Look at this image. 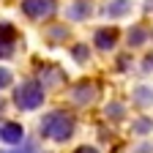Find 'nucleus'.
Listing matches in <instances>:
<instances>
[{
    "label": "nucleus",
    "instance_id": "obj_13",
    "mask_svg": "<svg viewBox=\"0 0 153 153\" xmlns=\"http://www.w3.org/2000/svg\"><path fill=\"white\" fill-rule=\"evenodd\" d=\"M49 41H63V38H68V30L63 27V25H57V27H49Z\"/></svg>",
    "mask_w": 153,
    "mask_h": 153
},
{
    "label": "nucleus",
    "instance_id": "obj_11",
    "mask_svg": "<svg viewBox=\"0 0 153 153\" xmlns=\"http://www.w3.org/2000/svg\"><path fill=\"white\" fill-rule=\"evenodd\" d=\"M14 38H16V30H14L8 22H3V25H0V41H6V44H14Z\"/></svg>",
    "mask_w": 153,
    "mask_h": 153
},
{
    "label": "nucleus",
    "instance_id": "obj_18",
    "mask_svg": "<svg viewBox=\"0 0 153 153\" xmlns=\"http://www.w3.org/2000/svg\"><path fill=\"white\" fill-rule=\"evenodd\" d=\"M142 71H153V55H145V60H142Z\"/></svg>",
    "mask_w": 153,
    "mask_h": 153
},
{
    "label": "nucleus",
    "instance_id": "obj_3",
    "mask_svg": "<svg viewBox=\"0 0 153 153\" xmlns=\"http://www.w3.org/2000/svg\"><path fill=\"white\" fill-rule=\"evenodd\" d=\"M57 8L55 0H22V14L30 16V19H44V16H52Z\"/></svg>",
    "mask_w": 153,
    "mask_h": 153
},
{
    "label": "nucleus",
    "instance_id": "obj_2",
    "mask_svg": "<svg viewBox=\"0 0 153 153\" xmlns=\"http://www.w3.org/2000/svg\"><path fill=\"white\" fill-rule=\"evenodd\" d=\"M14 104L19 107V109H25V112H33V109H38L44 104V88L38 85L36 79H27V82H22L16 90H14Z\"/></svg>",
    "mask_w": 153,
    "mask_h": 153
},
{
    "label": "nucleus",
    "instance_id": "obj_15",
    "mask_svg": "<svg viewBox=\"0 0 153 153\" xmlns=\"http://www.w3.org/2000/svg\"><path fill=\"white\" fill-rule=\"evenodd\" d=\"M107 118H115V120L123 118V107H120V104H109V107H107Z\"/></svg>",
    "mask_w": 153,
    "mask_h": 153
},
{
    "label": "nucleus",
    "instance_id": "obj_16",
    "mask_svg": "<svg viewBox=\"0 0 153 153\" xmlns=\"http://www.w3.org/2000/svg\"><path fill=\"white\" fill-rule=\"evenodd\" d=\"M11 79H14V74H11L8 68H0V88H8Z\"/></svg>",
    "mask_w": 153,
    "mask_h": 153
},
{
    "label": "nucleus",
    "instance_id": "obj_1",
    "mask_svg": "<svg viewBox=\"0 0 153 153\" xmlns=\"http://www.w3.org/2000/svg\"><path fill=\"white\" fill-rule=\"evenodd\" d=\"M74 134V118L63 109H55L49 115H44L41 120V137L47 140H55V142H66Z\"/></svg>",
    "mask_w": 153,
    "mask_h": 153
},
{
    "label": "nucleus",
    "instance_id": "obj_4",
    "mask_svg": "<svg viewBox=\"0 0 153 153\" xmlns=\"http://www.w3.org/2000/svg\"><path fill=\"white\" fill-rule=\"evenodd\" d=\"M134 11V3L131 0H109V3H104L101 14L107 19H123V16H131Z\"/></svg>",
    "mask_w": 153,
    "mask_h": 153
},
{
    "label": "nucleus",
    "instance_id": "obj_19",
    "mask_svg": "<svg viewBox=\"0 0 153 153\" xmlns=\"http://www.w3.org/2000/svg\"><path fill=\"white\" fill-rule=\"evenodd\" d=\"M0 153H33V148H30V145H25V148H14V150H0Z\"/></svg>",
    "mask_w": 153,
    "mask_h": 153
},
{
    "label": "nucleus",
    "instance_id": "obj_7",
    "mask_svg": "<svg viewBox=\"0 0 153 153\" xmlns=\"http://www.w3.org/2000/svg\"><path fill=\"white\" fill-rule=\"evenodd\" d=\"M93 14V6L88 3V0H74V3L66 8V16L74 19V22H85V19H90Z\"/></svg>",
    "mask_w": 153,
    "mask_h": 153
},
{
    "label": "nucleus",
    "instance_id": "obj_21",
    "mask_svg": "<svg viewBox=\"0 0 153 153\" xmlns=\"http://www.w3.org/2000/svg\"><path fill=\"white\" fill-rule=\"evenodd\" d=\"M134 153H153V148H150V145H140Z\"/></svg>",
    "mask_w": 153,
    "mask_h": 153
},
{
    "label": "nucleus",
    "instance_id": "obj_5",
    "mask_svg": "<svg viewBox=\"0 0 153 153\" xmlns=\"http://www.w3.org/2000/svg\"><path fill=\"white\" fill-rule=\"evenodd\" d=\"M96 96H99V90H96L93 82H79V85L71 90V101L79 104V107H88V104L96 101Z\"/></svg>",
    "mask_w": 153,
    "mask_h": 153
},
{
    "label": "nucleus",
    "instance_id": "obj_20",
    "mask_svg": "<svg viewBox=\"0 0 153 153\" xmlns=\"http://www.w3.org/2000/svg\"><path fill=\"white\" fill-rule=\"evenodd\" d=\"M74 153H96V148H90V145H82V148H76Z\"/></svg>",
    "mask_w": 153,
    "mask_h": 153
},
{
    "label": "nucleus",
    "instance_id": "obj_8",
    "mask_svg": "<svg viewBox=\"0 0 153 153\" xmlns=\"http://www.w3.org/2000/svg\"><path fill=\"white\" fill-rule=\"evenodd\" d=\"M25 137V128L19 126V123H6V126H0V140H3L6 145H19Z\"/></svg>",
    "mask_w": 153,
    "mask_h": 153
},
{
    "label": "nucleus",
    "instance_id": "obj_14",
    "mask_svg": "<svg viewBox=\"0 0 153 153\" xmlns=\"http://www.w3.org/2000/svg\"><path fill=\"white\" fill-rule=\"evenodd\" d=\"M134 131H137V134H148V131H153V120H148V118L134 120Z\"/></svg>",
    "mask_w": 153,
    "mask_h": 153
},
{
    "label": "nucleus",
    "instance_id": "obj_9",
    "mask_svg": "<svg viewBox=\"0 0 153 153\" xmlns=\"http://www.w3.org/2000/svg\"><path fill=\"white\" fill-rule=\"evenodd\" d=\"M148 38H150V33H148L142 25H134V27L128 30V38H126V41H128L131 49H137V47H142V44L148 41Z\"/></svg>",
    "mask_w": 153,
    "mask_h": 153
},
{
    "label": "nucleus",
    "instance_id": "obj_10",
    "mask_svg": "<svg viewBox=\"0 0 153 153\" xmlns=\"http://www.w3.org/2000/svg\"><path fill=\"white\" fill-rule=\"evenodd\" d=\"M134 104H137V107H150L153 104V88L137 85V88H134Z\"/></svg>",
    "mask_w": 153,
    "mask_h": 153
},
{
    "label": "nucleus",
    "instance_id": "obj_12",
    "mask_svg": "<svg viewBox=\"0 0 153 153\" xmlns=\"http://www.w3.org/2000/svg\"><path fill=\"white\" fill-rule=\"evenodd\" d=\"M71 55H74V60H76V63H85L88 57H90V49H88L85 44H76V47L71 49Z\"/></svg>",
    "mask_w": 153,
    "mask_h": 153
},
{
    "label": "nucleus",
    "instance_id": "obj_6",
    "mask_svg": "<svg viewBox=\"0 0 153 153\" xmlns=\"http://www.w3.org/2000/svg\"><path fill=\"white\" fill-rule=\"evenodd\" d=\"M93 44H96V49H101V52L115 49V44H118V30H115V27H101V30H96Z\"/></svg>",
    "mask_w": 153,
    "mask_h": 153
},
{
    "label": "nucleus",
    "instance_id": "obj_17",
    "mask_svg": "<svg viewBox=\"0 0 153 153\" xmlns=\"http://www.w3.org/2000/svg\"><path fill=\"white\" fill-rule=\"evenodd\" d=\"M11 52H14V44L0 41V57H11Z\"/></svg>",
    "mask_w": 153,
    "mask_h": 153
},
{
    "label": "nucleus",
    "instance_id": "obj_22",
    "mask_svg": "<svg viewBox=\"0 0 153 153\" xmlns=\"http://www.w3.org/2000/svg\"><path fill=\"white\" fill-rule=\"evenodd\" d=\"M150 38H153V33H150Z\"/></svg>",
    "mask_w": 153,
    "mask_h": 153
}]
</instances>
